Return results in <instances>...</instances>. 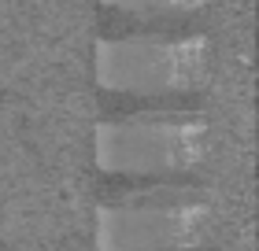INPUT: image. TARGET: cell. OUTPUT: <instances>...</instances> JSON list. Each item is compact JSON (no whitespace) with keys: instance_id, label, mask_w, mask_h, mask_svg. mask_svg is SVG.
Masks as SVG:
<instances>
[{"instance_id":"7a4b0ae2","label":"cell","mask_w":259,"mask_h":251,"mask_svg":"<svg viewBox=\"0 0 259 251\" xmlns=\"http://www.w3.org/2000/svg\"><path fill=\"white\" fill-rule=\"evenodd\" d=\"M211 74V44L200 33H126L97 44V81L108 92L167 100L196 92Z\"/></svg>"},{"instance_id":"277c9868","label":"cell","mask_w":259,"mask_h":251,"mask_svg":"<svg viewBox=\"0 0 259 251\" xmlns=\"http://www.w3.org/2000/svg\"><path fill=\"white\" fill-rule=\"evenodd\" d=\"M215 199L196 181H126L108 192V207H182V203H207Z\"/></svg>"},{"instance_id":"3957f363","label":"cell","mask_w":259,"mask_h":251,"mask_svg":"<svg viewBox=\"0 0 259 251\" xmlns=\"http://www.w3.org/2000/svg\"><path fill=\"white\" fill-rule=\"evenodd\" d=\"M215 199L182 207H104L97 211L100 251H200L215 233Z\"/></svg>"},{"instance_id":"5b68a950","label":"cell","mask_w":259,"mask_h":251,"mask_svg":"<svg viewBox=\"0 0 259 251\" xmlns=\"http://www.w3.org/2000/svg\"><path fill=\"white\" fill-rule=\"evenodd\" d=\"M100 4L145 22H178V19L196 15L207 0H100Z\"/></svg>"},{"instance_id":"6da1fadb","label":"cell","mask_w":259,"mask_h":251,"mask_svg":"<svg viewBox=\"0 0 259 251\" xmlns=\"http://www.w3.org/2000/svg\"><path fill=\"white\" fill-rule=\"evenodd\" d=\"M215 148L196 111H137L97 126V166L122 181H189Z\"/></svg>"}]
</instances>
